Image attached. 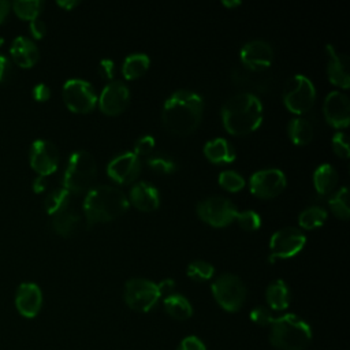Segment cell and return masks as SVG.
Here are the masks:
<instances>
[{"label":"cell","mask_w":350,"mask_h":350,"mask_svg":"<svg viewBox=\"0 0 350 350\" xmlns=\"http://www.w3.org/2000/svg\"><path fill=\"white\" fill-rule=\"evenodd\" d=\"M131 204L139 211H154L160 204V196L157 189L149 182H138L130 190Z\"/></svg>","instance_id":"obj_20"},{"label":"cell","mask_w":350,"mask_h":350,"mask_svg":"<svg viewBox=\"0 0 350 350\" xmlns=\"http://www.w3.org/2000/svg\"><path fill=\"white\" fill-rule=\"evenodd\" d=\"M33 97L37 101H46L51 97V90L45 83H37L33 88Z\"/></svg>","instance_id":"obj_44"},{"label":"cell","mask_w":350,"mask_h":350,"mask_svg":"<svg viewBox=\"0 0 350 350\" xmlns=\"http://www.w3.org/2000/svg\"><path fill=\"white\" fill-rule=\"evenodd\" d=\"M265 299L272 310H284L290 305V290L284 280L276 279L271 282L265 290Z\"/></svg>","instance_id":"obj_22"},{"label":"cell","mask_w":350,"mask_h":350,"mask_svg":"<svg viewBox=\"0 0 350 350\" xmlns=\"http://www.w3.org/2000/svg\"><path fill=\"white\" fill-rule=\"evenodd\" d=\"M221 119L228 133L234 135L249 134L261 124L262 104L250 92L237 93L224 103Z\"/></svg>","instance_id":"obj_2"},{"label":"cell","mask_w":350,"mask_h":350,"mask_svg":"<svg viewBox=\"0 0 350 350\" xmlns=\"http://www.w3.org/2000/svg\"><path fill=\"white\" fill-rule=\"evenodd\" d=\"M197 213L211 226L224 227L235 220L238 211L228 198L213 196L198 202Z\"/></svg>","instance_id":"obj_9"},{"label":"cell","mask_w":350,"mask_h":350,"mask_svg":"<svg viewBox=\"0 0 350 350\" xmlns=\"http://www.w3.org/2000/svg\"><path fill=\"white\" fill-rule=\"evenodd\" d=\"M81 221L79 213L77 211H74L72 208H66L60 212H57L56 215H53L52 219V227L53 230L63 237H70L71 234L75 232V230L78 228V224Z\"/></svg>","instance_id":"obj_25"},{"label":"cell","mask_w":350,"mask_h":350,"mask_svg":"<svg viewBox=\"0 0 350 350\" xmlns=\"http://www.w3.org/2000/svg\"><path fill=\"white\" fill-rule=\"evenodd\" d=\"M57 4H59L60 7H63V8H66V10H71L72 7L78 5L79 1H77V0H66V1H64V0H59Z\"/></svg>","instance_id":"obj_48"},{"label":"cell","mask_w":350,"mask_h":350,"mask_svg":"<svg viewBox=\"0 0 350 350\" xmlns=\"http://www.w3.org/2000/svg\"><path fill=\"white\" fill-rule=\"evenodd\" d=\"M235 220L238 221V224L247 230V231H254L261 226V219L260 215L254 211H243V212H238Z\"/></svg>","instance_id":"obj_36"},{"label":"cell","mask_w":350,"mask_h":350,"mask_svg":"<svg viewBox=\"0 0 350 350\" xmlns=\"http://www.w3.org/2000/svg\"><path fill=\"white\" fill-rule=\"evenodd\" d=\"M149 62V56L145 53H131L124 59L122 72L127 79L138 78L148 70Z\"/></svg>","instance_id":"obj_27"},{"label":"cell","mask_w":350,"mask_h":350,"mask_svg":"<svg viewBox=\"0 0 350 350\" xmlns=\"http://www.w3.org/2000/svg\"><path fill=\"white\" fill-rule=\"evenodd\" d=\"M219 183L228 191H238L245 186V179L232 170H226L219 175Z\"/></svg>","instance_id":"obj_35"},{"label":"cell","mask_w":350,"mask_h":350,"mask_svg":"<svg viewBox=\"0 0 350 350\" xmlns=\"http://www.w3.org/2000/svg\"><path fill=\"white\" fill-rule=\"evenodd\" d=\"M316 98V89L309 78L297 74L290 77L283 89L286 107L295 113H304L312 108Z\"/></svg>","instance_id":"obj_6"},{"label":"cell","mask_w":350,"mask_h":350,"mask_svg":"<svg viewBox=\"0 0 350 350\" xmlns=\"http://www.w3.org/2000/svg\"><path fill=\"white\" fill-rule=\"evenodd\" d=\"M286 187V176L278 168L256 171L250 178V191L261 198L278 196Z\"/></svg>","instance_id":"obj_12"},{"label":"cell","mask_w":350,"mask_h":350,"mask_svg":"<svg viewBox=\"0 0 350 350\" xmlns=\"http://www.w3.org/2000/svg\"><path fill=\"white\" fill-rule=\"evenodd\" d=\"M215 268L212 264L204 260L191 261L187 267V276L196 282H205L213 276Z\"/></svg>","instance_id":"obj_33"},{"label":"cell","mask_w":350,"mask_h":350,"mask_svg":"<svg viewBox=\"0 0 350 350\" xmlns=\"http://www.w3.org/2000/svg\"><path fill=\"white\" fill-rule=\"evenodd\" d=\"M204 103L200 94L190 90L172 93L163 107V124L176 135H187L200 124Z\"/></svg>","instance_id":"obj_1"},{"label":"cell","mask_w":350,"mask_h":350,"mask_svg":"<svg viewBox=\"0 0 350 350\" xmlns=\"http://www.w3.org/2000/svg\"><path fill=\"white\" fill-rule=\"evenodd\" d=\"M70 202H71V193L64 187L56 189L51 191L49 196L45 198V209L49 215L53 216L57 212L68 208Z\"/></svg>","instance_id":"obj_29"},{"label":"cell","mask_w":350,"mask_h":350,"mask_svg":"<svg viewBox=\"0 0 350 350\" xmlns=\"http://www.w3.org/2000/svg\"><path fill=\"white\" fill-rule=\"evenodd\" d=\"M269 342L279 350H304L312 342V328L299 316L286 313L272 320Z\"/></svg>","instance_id":"obj_4"},{"label":"cell","mask_w":350,"mask_h":350,"mask_svg":"<svg viewBox=\"0 0 350 350\" xmlns=\"http://www.w3.org/2000/svg\"><path fill=\"white\" fill-rule=\"evenodd\" d=\"M313 183H314L316 190L320 194H323V196L329 194L338 183L336 170L331 164H327V163L319 165L313 174Z\"/></svg>","instance_id":"obj_26"},{"label":"cell","mask_w":350,"mask_h":350,"mask_svg":"<svg viewBox=\"0 0 350 350\" xmlns=\"http://www.w3.org/2000/svg\"><path fill=\"white\" fill-rule=\"evenodd\" d=\"M331 211L340 219H347L350 215L349 208V190L346 186L340 187L328 201Z\"/></svg>","instance_id":"obj_32"},{"label":"cell","mask_w":350,"mask_h":350,"mask_svg":"<svg viewBox=\"0 0 350 350\" xmlns=\"http://www.w3.org/2000/svg\"><path fill=\"white\" fill-rule=\"evenodd\" d=\"M130 101L129 88L122 81L108 82L98 98L100 109L108 115H118L123 112Z\"/></svg>","instance_id":"obj_16"},{"label":"cell","mask_w":350,"mask_h":350,"mask_svg":"<svg viewBox=\"0 0 350 350\" xmlns=\"http://www.w3.org/2000/svg\"><path fill=\"white\" fill-rule=\"evenodd\" d=\"M11 56L14 59V62L23 67V68H29L33 67L40 56L38 48L37 45L27 37H16L10 48Z\"/></svg>","instance_id":"obj_21"},{"label":"cell","mask_w":350,"mask_h":350,"mask_svg":"<svg viewBox=\"0 0 350 350\" xmlns=\"http://www.w3.org/2000/svg\"><path fill=\"white\" fill-rule=\"evenodd\" d=\"M288 135L291 141L297 145H305L310 142L313 137V127L310 122L302 118H294L288 123Z\"/></svg>","instance_id":"obj_28"},{"label":"cell","mask_w":350,"mask_h":350,"mask_svg":"<svg viewBox=\"0 0 350 350\" xmlns=\"http://www.w3.org/2000/svg\"><path fill=\"white\" fill-rule=\"evenodd\" d=\"M175 287H176L175 280H174V279H170V278L161 280V282L157 284L159 294H160V297H164V298L168 297V295H171V294H174Z\"/></svg>","instance_id":"obj_43"},{"label":"cell","mask_w":350,"mask_h":350,"mask_svg":"<svg viewBox=\"0 0 350 350\" xmlns=\"http://www.w3.org/2000/svg\"><path fill=\"white\" fill-rule=\"evenodd\" d=\"M97 165L93 156L85 150L74 152L63 175V187L70 193L89 191L96 179Z\"/></svg>","instance_id":"obj_5"},{"label":"cell","mask_w":350,"mask_h":350,"mask_svg":"<svg viewBox=\"0 0 350 350\" xmlns=\"http://www.w3.org/2000/svg\"><path fill=\"white\" fill-rule=\"evenodd\" d=\"M328 63H327V74L332 83L340 88H349L350 75H349V59L345 55H340L335 51L332 45L325 46Z\"/></svg>","instance_id":"obj_19"},{"label":"cell","mask_w":350,"mask_h":350,"mask_svg":"<svg viewBox=\"0 0 350 350\" xmlns=\"http://www.w3.org/2000/svg\"><path fill=\"white\" fill-rule=\"evenodd\" d=\"M63 98L72 112L85 113L94 108L97 93L88 81L72 78L63 85Z\"/></svg>","instance_id":"obj_10"},{"label":"cell","mask_w":350,"mask_h":350,"mask_svg":"<svg viewBox=\"0 0 350 350\" xmlns=\"http://www.w3.org/2000/svg\"><path fill=\"white\" fill-rule=\"evenodd\" d=\"M306 237L302 231L294 227H286L278 230L269 241V262H275L278 257L287 258L295 256L305 245Z\"/></svg>","instance_id":"obj_11"},{"label":"cell","mask_w":350,"mask_h":350,"mask_svg":"<svg viewBox=\"0 0 350 350\" xmlns=\"http://www.w3.org/2000/svg\"><path fill=\"white\" fill-rule=\"evenodd\" d=\"M11 74V63L8 57L0 55V83L5 82Z\"/></svg>","instance_id":"obj_45"},{"label":"cell","mask_w":350,"mask_h":350,"mask_svg":"<svg viewBox=\"0 0 350 350\" xmlns=\"http://www.w3.org/2000/svg\"><path fill=\"white\" fill-rule=\"evenodd\" d=\"M30 165L41 176H46L56 171L59 164V152L57 148L46 141L37 139L30 146Z\"/></svg>","instance_id":"obj_13"},{"label":"cell","mask_w":350,"mask_h":350,"mask_svg":"<svg viewBox=\"0 0 350 350\" xmlns=\"http://www.w3.org/2000/svg\"><path fill=\"white\" fill-rule=\"evenodd\" d=\"M0 42H1V40H0Z\"/></svg>","instance_id":"obj_50"},{"label":"cell","mask_w":350,"mask_h":350,"mask_svg":"<svg viewBox=\"0 0 350 350\" xmlns=\"http://www.w3.org/2000/svg\"><path fill=\"white\" fill-rule=\"evenodd\" d=\"M324 116L334 127H346L350 119V103L345 93L332 90L327 94L323 105Z\"/></svg>","instance_id":"obj_17"},{"label":"cell","mask_w":350,"mask_h":350,"mask_svg":"<svg viewBox=\"0 0 350 350\" xmlns=\"http://www.w3.org/2000/svg\"><path fill=\"white\" fill-rule=\"evenodd\" d=\"M223 4L227 5V7H237V5L241 4V1H239V0H230V1H228V0H224Z\"/></svg>","instance_id":"obj_49"},{"label":"cell","mask_w":350,"mask_h":350,"mask_svg":"<svg viewBox=\"0 0 350 350\" xmlns=\"http://www.w3.org/2000/svg\"><path fill=\"white\" fill-rule=\"evenodd\" d=\"M163 305H164V310L167 312V314H170L172 319L179 320V321L187 320L193 314L191 304L182 294L174 293V294L165 297L163 301Z\"/></svg>","instance_id":"obj_24"},{"label":"cell","mask_w":350,"mask_h":350,"mask_svg":"<svg viewBox=\"0 0 350 350\" xmlns=\"http://www.w3.org/2000/svg\"><path fill=\"white\" fill-rule=\"evenodd\" d=\"M327 219V211L321 206H310V208H306L304 209L301 213H299V217H298V221H299V226L304 227V228H316V227H320Z\"/></svg>","instance_id":"obj_30"},{"label":"cell","mask_w":350,"mask_h":350,"mask_svg":"<svg viewBox=\"0 0 350 350\" xmlns=\"http://www.w3.org/2000/svg\"><path fill=\"white\" fill-rule=\"evenodd\" d=\"M45 187H46L45 176L38 175V176L34 179V182H33V190H34L36 193H41V191L45 190Z\"/></svg>","instance_id":"obj_46"},{"label":"cell","mask_w":350,"mask_h":350,"mask_svg":"<svg viewBox=\"0 0 350 350\" xmlns=\"http://www.w3.org/2000/svg\"><path fill=\"white\" fill-rule=\"evenodd\" d=\"M148 165L160 174H171L176 170V161L165 153H154L148 157Z\"/></svg>","instance_id":"obj_34"},{"label":"cell","mask_w":350,"mask_h":350,"mask_svg":"<svg viewBox=\"0 0 350 350\" xmlns=\"http://www.w3.org/2000/svg\"><path fill=\"white\" fill-rule=\"evenodd\" d=\"M157 284L142 278H133L126 282L124 301L135 312H149L159 301Z\"/></svg>","instance_id":"obj_8"},{"label":"cell","mask_w":350,"mask_h":350,"mask_svg":"<svg viewBox=\"0 0 350 350\" xmlns=\"http://www.w3.org/2000/svg\"><path fill=\"white\" fill-rule=\"evenodd\" d=\"M176 350H206L204 342L194 336V335H190V336H186L180 340V343L178 345Z\"/></svg>","instance_id":"obj_40"},{"label":"cell","mask_w":350,"mask_h":350,"mask_svg":"<svg viewBox=\"0 0 350 350\" xmlns=\"http://www.w3.org/2000/svg\"><path fill=\"white\" fill-rule=\"evenodd\" d=\"M115 71V64L111 59H103L98 64V72L104 79H112Z\"/></svg>","instance_id":"obj_41"},{"label":"cell","mask_w":350,"mask_h":350,"mask_svg":"<svg viewBox=\"0 0 350 350\" xmlns=\"http://www.w3.org/2000/svg\"><path fill=\"white\" fill-rule=\"evenodd\" d=\"M204 154L212 163H230L235 159V150L224 138H213L204 146Z\"/></svg>","instance_id":"obj_23"},{"label":"cell","mask_w":350,"mask_h":350,"mask_svg":"<svg viewBox=\"0 0 350 350\" xmlns=\"http://www.w3.org/2000/svg\"><path fill=\"white\" fill-rule=\"evenodd\" d=\"M332 148L335 153L343 159L349 157V138L345 133L338 131L332 137Z\"/></svg>","instance_id":"obj_39"},{"label":"cell","mask_w":350,"mask_h":350,"mask_svg":"<svg viewBox=\"0 0 350 350\" xmlns=\"http://www.w3.org/2000/svg\"><path fill=\"white\" fill-rule=\"evenodd\" d=\"M44 7L41 0H16L12 3L14 12L26 21H33L38 16Z\"/></svg>","instance_id":"obj_31"},{"label":"cell","mask_w":350,"mask_h":350,"mask_svg":"<svg viewBox=\"0 0 350 350\" xmlns=\"http://www.w3.org/2000/svg\"><path fill=\"white\" fill-rule=\"evenodd\" d=\"M127 208L126 194L120 189L108 185L92 187L83 200V212L90 224L113 220L123 215Z\"/></svg>","instance_id":"obj_3"},{"label":"cell","mask_w":350,"mask_h":350,"mask_svg":"<svg viewBox=\"0 0 350 350\" xmlns=\"http://www.w3.org/2000/svg\"><path fill=\"white\" fill-rule=\"evenodd\" d=\"M154 149V138L152 135H142L137 139L134 145V154L138 157L141 156H149Z\"/></svg>","instance_id":"obj_38"},{"label":"cell","mask_w":350,"mask_h":350,"mask_svg":"<svg viewBox=\"0 0 350 350\" xmlns=\"http://www.w3.org/2000/svg\"><path fill=\"white\" fill-rule=\"evenodd\" d=\"M141 171V159L133 152H124L115 156L107 167L111 179L118 183H130L137 179Z\"/></svg>","instance_id":"obj_15"},{"label":"cell","mask_w":350,"mask_h":350,"mask_svg":"<svg viewBox=\"0 0 350 350\" xmlns=\"http://www.w3.org/2000/svg\"><path fill=\"white\" fill-rule=\"evenodd\" d=\"M239 56L246 70L258 72L271 66L273 60V49L264 40H252L242 46Z\"/></svg>","instance_id":"obj_14"},{"label":"cell","mask_w":350,"mask_h":350,"mask_svg":"<svg viewBox=\"0 0 350 350\" xmlns=\"http://www.w3.org/2000/svg\"><path fill=\"white\" fill-rule=\"evenodd\" d=\"M250 320L257 324V325H262V327H267V325H271L272 320L275 319L271 313V309L265 308V306H256L254 309H252L250 312Z\"/></svg>","instance_id":"obj_37"},{"label":"cell","mask_w":350,"mask_h":350,"mask_svg":"<svg viewBox=\"0 0 350 350\" xmlns=\"http://www.w3.org/2000/svg\"><path fill=\"white\" fill-rule=\"evenodd\" d=\"M212 294L224 310L237 312L245 304L246 287L237 275L223 273L212 283Z\"/></svg>","instance_id":"obj_7"},{"label":"cell","mask_w":350,"mask_h":350,"mask_svg":"<svg viewBox=\"0 0 350 350\" xmlns=\"http://www.w3.org/2000/svg\"><path fill=\"white\" fill-rule=\"evenodd\" d=\"M15 306L23 317L37 316L42 306L41 288L36 283H22L15 294Z\"/></svg>","instance_id":"obj_18"},{"label":"cell","mask_w":350,"mask_h":350,"mask_svg":"<svg viewBox=\"0 0 350 350\" xmlns=\"http://www.w3.org/2000/svg\"><path fill=\"white\" fill-rule=\"evenodd\" d=\"M29 29H30V33L33 34L34 38H42L45 31H46V26L44 23V21L36 18L33 21H30V25H29Z\"/></svg>","instance_id":"obj_42"},{"label":"cell","mask_w":350,"mask_h":350,"mask_svg":"<svg viewBox=\"0 0 350 350\" xmlns=\"http://www.w3.org/2000/svg\"><path fill=\"white\" fill-rule=\"evenodd\" d=\"M10 8H11V4L5 0H0V23L5 19V16L8 15L10 12Z\"/></svg>","instance_id":"obj_47"}]
</instances>
